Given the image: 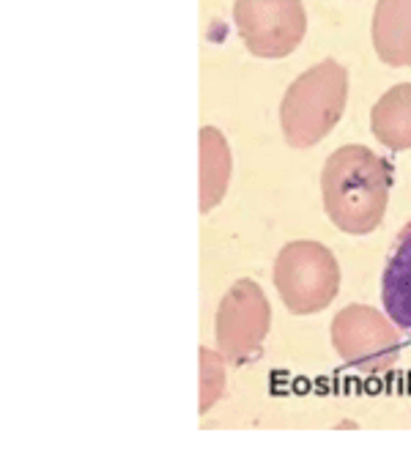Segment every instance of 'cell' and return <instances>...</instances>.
Returning <instances> with one entry per match:
<instances>
[{"label":"cell","instance_id":"5","mask_svg":"<svg viewBox=\"0 0 411 463\" xmlns=\"http://www.w3.org/2000/svg\"><path fill=\"white\" fill-rule=\"evenodd\" d=\"M272 310L258 283L239 280L223 297L217 310V345L220 354L234 362H255L269 332Z\"/></svg>","mask_w":411,"mask_h":463},{"label":"cell","instance_id":"3","mask_svg":"<svg viewBox=\"0 0 411 463\" xmlns=\"http://www.w3.org/2000/svg\"><path fill=\"white\" fill-rule=\"evenodd\" d=\"M274 288L291 313H319L338 297L340 266L319 241H291L274 260Z\"/></svg>","mask_w":411,"mask_h":463},{"label":"cell","instance_id":"1","mask_svg":"<svg viewBox=\"0 0 411 463\" xmlns=\"http://www.w3.org/2000/svg\"><path fill=\"white\" fill-rule=\"evenodd\" d=\"M392 187V165L365 146L338 148L321 173V195L330 220L351 236L381 225Z\"/></svg>","mask_w":411,"mask_h":463},{"label":"cell","instance_id":"7","mask_svg":"<svg viewBox=\"0 0 411 463\" xmlns=\"http://www.w3.org/2000/svg\"><path fill=\"white\" fill-rule=\"evenodd\" d=\"M381 302L389 321L411 335V222L392 244V255L381 274Z\"/></svg>","mask_w":411,"mask_h":463},{"label":"cell","instance_id":"10","mask_svg":"<svg viewBox=\"0 0 411 463\" xmlns=\"http://www.w3.org/2000/svg\"><path fill=\"white\" fill-rule=\"evenodd\" d=\"M370 129L389 151L411 148V82L389 88L373 105Z\"/></svg>","mask_w":411,"mask_h":463},{"label":"cell","instance_id":"9","mask_svg":"<svg viewBox=\"0 0 411 463\" xmlns=\"http://www.w3.org/2000/svg\"><path fill=\"white\" fill-rule=\"evenodd\" d=\"M231 181V148L220 129H200V212L209 214L225 195Z\"/></svg>","mask_w":411,"mask_h":463},{"label":"cell","instance_id":"4","mask_svg":"<svg viewBox=\"0 0 411 463\" xmlns=\"http://www.w3.org/2000/svg\"><path fill=\"white\" fill-rule=\"evenodd\" d=\"M234 25L255 58H288L304 39L301 0H236Z\"/></svg>","mask_w":411,"mask_h":463},{"label":"cell","instance_id":"8","mask_svg":"<svg viewBox=\"0 0 411 463\" xmlns=\"http://www.w3.org/2000/svg\"><path fill=\"white\" fill-rule=\"evenodd\" d=\"M373 47L387 66H411V0H376Z\"/></svg>","mask_w":411,"mask_h":463},{"label":"cell","instance_id":"2","mask_svg":"<svg viewBox=\"0 0 411 463\" xmlns=\"http://www.w3.org/2000/svg\"><path fill=\"white\" fill-rule=\"evenodd\" d=\"M349 97V71L327 58L299 74L282 97L280 124L293 148H311L324 140L343 118Z\"/></svg>","mask_w":411,"mask_h":463},{"label":"cell","instance_id":"6","mask_svg":"<svg viewBox=\"0 0 411 463\" xmlns=\"http://www.w3.org/2000/svg\"><path fill=\"white\" fill-rule=\"evenodd\" d=\"M335 351L359 370H387L400 351L397 329L387 316L373 307L349 305L332 321Z\"/></svg>","mask_w":411,"mask_h":463},{"label":"cell","instance_id":"11","mask_svg":"<svg viewBox=\"0 0 411 463\" xmlns=\"http://www.w3.org/2000/svg\"><path fill=\"white\" fill-rule=\"evenodd\" d=\"M223 382H225L223 359L212 351L200 348V411H209V406H215Z\"/></svg>","mask_w":411,"mask_h":463}]
</instances>
